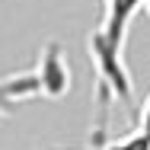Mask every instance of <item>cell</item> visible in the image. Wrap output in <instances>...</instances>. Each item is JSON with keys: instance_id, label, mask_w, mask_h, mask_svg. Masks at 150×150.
<instances>
[{"instance_id": "1", "label": "cell", "mask_w": 150, "mask_h": 150, "mask_svg": "<svg viewBox=\"0 0 150 150\" xmlns=\"http://www.w3.org/2000/svg\"><path fill=\"white\" fill-rule=\"evenodd\" d=\"M144 10V0H102V23L90 32V61L96 70V131L93 137L105 144V121L115 102H131L134 83L128 74V29Z\"/></svg>"}, {"instance_id": "2", "label": "cell", "mask_w": 150, "mask_h": 150, "mask_svg": "<svg viewBox=\"0 0 150 150\" xmlns=\"http://www.w3.org/2000/svg\"><path fill=\"white\" fill-rule=\"evenodd\" d=\"M70 86V70L58 42L45 45V51L38 54V64L23 70V74H10L0 77V118H6L16 105L29 102V99H61Z\"/></svg>"}, {"instance_id": "3", "label": "cell", "mask_w": 150, "mask_h": 150, "mask_svg": "<svg viewBox=\"0 0 150 150\" xmlns=\"http://www.w3.org/2000/svg\"><path fill=\"white\" fill-rule=\"evenodd\" d=\"M105 150H150V137L141 131V128H134L131 134H125L118 141H109V144H102Z\"/></svg>"}, {"instance_id": "4", "label": "cell", "mask_w": 150, "mask_h": 150, "mask_svg": "<svg viewBox=\"0 0 150 150\" xmlns=\"http://www.w3.org/2000/svg\"><path fill=\"white\" fill-rule=\"evenodd\" d=\"M134 128H141L150 137V96H147V102H144V109H141V115H137V125H134Z\"/></svg>"}, {"instance_id": "5", "label": "cell", "mask_w": 150, "mask_h": 150, "mask_svg": "<svg viewBox=\"0 0 150 150\" xmlns=\"http://www.w3.org/2000/svg\"><path fill=\"white\" fill-rule=\"evenodd\" d=\"M144 10H147V16H150V0H144Z\"/></svg>"}]
</instances>
